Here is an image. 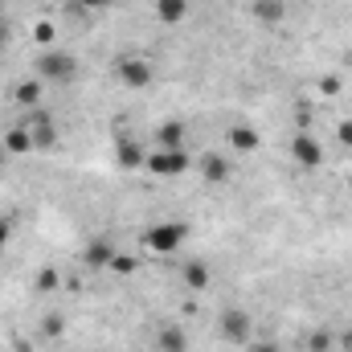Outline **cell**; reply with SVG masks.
<instances>
[{"mask_svg": "<svg viewBox=\"0 0 352 352\" xmlns=\"http://www.w3.org/2000/svg\"><path fill=\"white\" fill-rule=\"evenodd\" d=\"M37 78L41 82H58V87H70L78 78V58L66 54V50H45L37 58Z\"/></svg>", "mask_w": 352, "mask_h": 352, "instance_id": "1", "label": "cell"}, {"mask_svg": "<svg viewBox=\"0 0 352 352\" xmlns=\"http://www.w3.org/2000/svg\"><path fill=\"white\" fill-rule=\"evenodd\" d=\"M188 238V226L184 221H160V226H148L144 230V246L152 254H176V246Z\"/></svg>", "mask_w": 352, "mask_h": 352, "instance_id": "2", "label": "cell"}, {"mask_svg": "<svg viewBox=\"0 0 352 352\" xmlns=\"http://www.w3.org/2000/svg\"><path fill=\"white\" fill-rule=\"evenodd\" d=\"M250 336H254L250 316H246L242 307H230V311L221 316V340H226V344H250Z\"/></svg>", "mask_w": 352, "mask_h": 352, "instance_id": "3", "label": "cell"}, {"mask_svg": "<svg viewBox=\"0 0 352 352\" xmlns=\"http://www.w3.org/2000/svg\"><path fill=\"white\" fill-rule=\"evenodd\" d=\"M144 164H148V173L164 176V180H168V176H184L188 173V156H184V148H180V152H160V148H156Z\"/></svg>", "mask_w": 352, "mask_h": 352, "instance_id": "4", "label": "cell"}, {"mask_svg": "<svg viewBox=\"0 0 352 352\" xmlns=\"http://www.w3.org/2000/svg\"><path fill=\"white\" fill-rule=\"evenodd\" d=\"M291 156H295L303 168H320V164H324V148H320V140H316L311 131H295V140H291Z\"/></svg>", "mask_w": 352, "mask_h": 352, "instance_id": "5", "label": "cell"}, {"mask_svg": "<svg viewBox=\"0 0 352 352\" xmlns=\"http://www.w3.org/2000/svg\"><path fill=\"white\" fill-rule=\"evenodd\" d=\"M115 74H119V82H123V87L144 90L148 82H152V62H144V58H123Z\"/></svg>", "mask_w": 352, "mask_h": 352, "instance_id": "6", "label": "cell"}, {"mask_svg": "<svg viewBox=\"0 0 352 352\" xmlns=\"http://www.w3.org/2000/svg\"><path fill=\"white\" fill-rule=\"evenodd\" d=\"M29 135H33V148H58V127L41 107H33V131Z\"/></svg>", "mask_w": 352, "mask_h": 352, "instance_id": "7", "label": "cell"}, {"mask_svg": "<svg viewBox=\"0 0 352 352\" xmlns=\"http://www.w3.org/2000/svg\"><path fill=\"white\" fill-rule=\"evenodd\" d=\"M156 148H160V152H180V148H184V123H176V119L160 123V127H156Z\"/></svg>", "mask_w": 352, "mask_h": 352, "instance_id": "8", "label": "cell"}, {"mask_svg": "<svg viewBox=\"0 0 352 352\" xmlns=\"http://www.w3.org/2000/svg\"><path fill=\"white\" fill-rule=\"evenodd\" d=\"M111 258H115V246H111L107 238H90L87 250H82V263L94 266V270H98V266H111Z\"/></svg>", "mask_w": 352, "mask_h": 352, "instance_id": "9", "label": "cell"}, {"mask_svg": "<svg viewBox=\"0 0 352 352\" xmlns=\"http://www.w3.org/2000/svg\"><path fill=\"white\" fill-rule=\"evenodd\" d=\"M115 156H119V168H144V144H135V140H119L115 144Z\"/></svg>", "mask_w": 352, "mask_h": 352, "instance_id": "10", "label": "cell"}, {"mask_svg": "<svg viewBox=\"0 0 352 352\" xmlns=\"http://www.w3.org/2000/svg\"><path fill=\"white\" fill-rule=\"evenodd\" d=\"M201 173H205L209 184H226V180H230V160L217 156V152H209V156L201 160Z\"/></svg>", "mask_w": 352, "mask_h": 352, "instance_id": "11", "label": "cell"}, {"mask_svg": "<svg viewBox=\"0 0 352 352\" xmlns=\"http://www.w3.org/2000/svg\"><path fill=\"white\" fill-rule=\"evenodd\" d=\"M41 78H25V82H16L12 87V102H21V107H37L41 102Z\"/></svg>", "mask_w": 352, "mask_h": 352, "instance_id": "12", "label": "cell"}, {"mask_svg": "<svg viewBox=\"0 0 352 352\" xmlns=\"http://www.w3.org/2000/svg\"><path fill=\"white\" fill-rule=\"evenodd\" d=\"M4 152H12V156H25V152H33V135L25 131V127H12V131H4Z\"/></svg>", "mask_w": 352, "mask_h": 352, "instance_id": "13", "label": "cell"}, {"mask_svg": "<svg viewBox=\"0 0 352 352\" xmlns=\"http://www.w3.org/2000/svg\"><path fill=\"white\" fill-rule=\"evenodd\" d=\"M250 12H254L263 25H278V21H283V12H287V4H283V0H254V4H250Z\"/></svg>", "mask_w": 352, "mask_h": 352, "instance_id": "14", "label": "cell"}, {"mask_svg": "<svg viewBox=\"0 0 352 352\" xmlns=\"http://www.w3.org/2000/svg\"><path fill=\"white\" fill-rule=\"evenodd\" d=\"M156 16L164 25H180L188 16V0H156Z\"/></svg>", "mask_w": 352, "mask_h": 352, "instance_id": "15", "label": "cell"}, {"mask_svg": "<svg viewBox=\"0 0 352 352\" xmlns=\"http://www.w3.org/2000/svg\"><path fill=\"white\" fill-rule=\"evenodd\" d=\"M258 144H263V140H258L254 127H234V131H230V148H234V152H258Z\"/></svg>", "mask_w": 352, "mask_h": 352, "instance_id": "16", "label": "cell"}, {"mask_svg": "<svg viewBox=\"0 0 352 352\" xmlns=\"http://www.w3.org/2000/svg\"><path fill=\"white\" fill-rule=\"evenodd\" d=\"M180 274H184V283H188L192 291H209V278H213V274H209V266L205 263H184Z\"/></svg>", "mask_w": 352, "mask_h": 352, "instance_id": "17", "label": "cell"}, {"mask_svg": "<svg viewBox=\"0 0 352 352\" xmlns=\"http://www.w3.org/2000/svg\"><path fill=\"white\" fill-rule=\"evenodd\" d=\"M160 352H188V336L180 328H160Z\"/></svg>", "mask_w": 352, "mask_h": 352, "instance_id": "18", "label": "cell"}, {"mask_svg": "<svg viewBox=\"0 0 352 352\" xmlns=\"http://www.w3.org/2000/svg\"><path fill=\"white\" fill-rule=\"evenodd\" d=\"M58 283H62V278H58L54 266H41V270H37V291H58Z\"/></svg>", "mask_w": 352, "mask_h": 352, "instance_id": "19", "label": "cell"}, {"mask_svg": "<svg viewBox=\"0 0 352 352\" xmlns=\"http://www.w3.org/2000/svg\"><path fill=\"white\" fill-rule=\"evenodd\" d=\"M332 349V332H324V328H320V332H311V336H307V352H328Z\"/></svg>", "mask_w": 352, "mask_h": 352, "instance_id": "20", "label": "cell"}, {"mask_svg": "<svg viewBox=\"0 0 352 352\" xmlns=\"http://www.w3.org/2000/svg\"><path fill=\"white\" fill-rule=\"evenodd\" d=\"M107 270H111V274H131V270H135V258L115 250V258H111V266H107Z\"/></svg>", "mask_w": 352, "mask_h": 352, "instance_id": "21", "label": "cell"}, {"mask_svg": "<svg viewBox=\"0 0 352 352\" xmlns=\"http://www.w3.org/2000/svg\"><path fill=\"white\" fill-rule=\"evenodd\" d=\"M336 140H340L344 148H352V119H340V123H336Z\"/></svg>", "mask_w": 352, "mask_h": 352, "instance_id": "22", "label": "cell"}, {"mask_svg": "<svg viewBox=\"0 0 352 352\" xmlns=\"http://www.w3.org/2000/svg\"><path fill=\"white\" fill-rule=\"evenodd\" d=\"M37 41H41V45H50V41H54V25H50V21H41V25H37Z\"/></svg>", "mask_w": 352, "mask_h": 352, "instance_id": "23", "label": "cell"}, {"mask_svg": "<svg viewBox=\"0 0 352 352\" xmlns=\"http://www.w3.org/2000/svg\"><path fill=\"white\" fill-rule=\"evenodd\" d=\"M8 242H12V221H8V217H0V250H4Z\"/></svg>", "mask_w": 352, "mask_h": 352, "instance_id": "24", "label": "cell"}, {"mask_svg": "<svg viewBox=\"0 0 352 352\" xmlns=\"http://www.w3.org/2000/svg\"><path fill=\"white\" fill-rule=\"evenodd\" d=\"M295 123H299V131H307V127H311V111L299 107V111H295Z\"/></svg>", "mask_w": 352, "mask_h": 352, "instance_id": "25", "label": "cell"}, {"mask_svg": "<svg viewBox=\"0 0 352 352\" xmlns=\"http://www.w3.org/2000/svg\"><path fill=\"white\" fill-rule=\"evenodd\" d=\"M41 332H45V336H58V332H62V320H58V316H50V320L41 324Z\"/></svg>", "mask_w": 352, "mask_h": 352, "instance_id": "26", "label": "cell"}, {"mask_svg": "<svg viewBox=\"0 0 352 352\" xmlns=\"http://www.w3.org/2000/svg\"><path fill=\"white\" fill-rule=\"evenodd\" d=\"M250 352H283L274 340H258V344H250Z\"/></svg>", "mask_w": 352, "mask_h": 352, "instance_id": "27", "label": "cell"}, {"mask_svg": "<svg viewBox=\"0 0 352 352\" xmlns=\"http://www.w3.org/2000/svg\"><path fill=\"white\" fill-rule=\"evenodd\" d=\"M320 90H324V94H336V90H340V78H324Z\"/></svg>", "mask_w": 352, "mask_h": 352, "instance_id": "28", "label": "cell"}, {"mask_svg": "<svg viewBox=\"0 0 352 352\" xmlns=\"http://www.w3.org/2000/svg\"><path fill=\"white\" fill-rule=\"evenodd\" d=\"M78 8H111V0H78Z\"/></svg>", "mask_w": 352, "mask_h": 352, "instance_id": "29", "label": "cell"}, {"mask_svg": "<svg viewBox=\"0 0 352 352\" xmlns=\"http://www.w3.org/2000/svg\"><path fill=\"white\" fill-rule=\"evenodd\" d=\"M4 45H8V25L0 21V50H4Z\"/></svg>", "mask_w": 352, "mask_h": 352, "instance_id": "30", "label": "cell"}, {"mask_svg": "<svg viewBox=\"0 0 352 352\" xmlns=\"http://www.w3.org/2000/svg\"><path fill=\"white\" fill-rule=\"evenodd\" d=\"M340 344H344V349H352V328L344 332V336H340Z\"/></svg>", "mask_w": 352, "mask_h": 352, "instance_id": "31", "label": "cell"}, {"mask_svg": "<svg viewBox=\"0 0 352 352\" xmlns=\"http://www.w3.org/2000/svg\"><path fill=\"white\" fill-rule=\"evenodd\" d=\"M0 164H4V144H0Z\"/></svg>", "mask_w": 352, "mask_h": 352, "instance_id": "32", "label": "cell"}, {"mask_svg": "<svg viewBox=\"0 0 352 352\" xmlns=\"http://www.w3.org/2000/svg\"><path fill=\"white\" fill-rule=\"evenodd\" d=\"M349 192H352V180H349Z\"/></svg>", "mask_w": 352, "mask_h": 352, "instance_id": "33", "label": "cell"}]
</instances>
